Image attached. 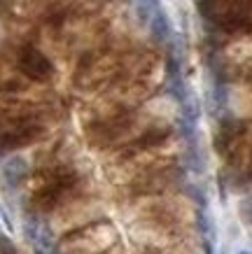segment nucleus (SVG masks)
<instances>
[{"mask_svg": "<svg viewBox=\"0 0 252 254\" xmlns=\"http://www.w3.org/2000/svg\"><path fill=\"white\" fill-rule=\"evenodd\" d=\"M199 229H201V233H203L208 240H213V243H215V238H217V229H215L213 215H210L206 208L199 212Z\"/></svg>", "mask_w": 252, "mask_h": 254, "instance_id": "obj_6", "label": "nucleus"}, {"mask_svg": "<svg viewBox=\"0 0 252 254\" xmlns=\"http://www.w3.org/2000/svg\"><path fill=\"white\" fill-rule=\"evenodd\" d=\"M19 70L26 77L35 79V82H47L54 75V65L40 49L35 47H23L19 54Z\"/></svg>", "mask_w": 252, "mask_h": 254, "instance_id": "obj_2", "label": "nucleus"}, {"mask_svg": "<svg viewBox=\"0 0 252 254\" xmlns=\"http://www.w3.org/2000/svg\"><path fill=\"white\" fill-rule=\"evenodd\" d=\"M117 245V231L110 222H91L80 231L68 233L56 254H105Z\"/></svg>", "mask_w": 252, "mask_h": 254, "instance_id": "obj_1", "label": "nucleus"}, {"mask_svg": "<svg viewBox=\"0 0 252 254\" xmlns=\"http://www.w3.org/2000/svg\"><path fill=\"white\" fill-rule=\"evenodd\" d=\"M26 177H28V161L23 156H12V159L2 163V180L9 187L21 185Z\"/></svg>", "mask_w": 252, "mask_h": 254, "instance_id": "obj_3", "label": "nucleus"}, {"mask_svg": "<svg viewBox=\"0 0 252 254\" xmlns=\"http://www.w3.org/2000/svg\"><path fill=\"white\" fill-rule=\"evenodd\" d=\"M136 5V16L140 23H150L152 16L161 9V0H133Z\"/></svg>", "mask_w": 252, "mask_h": 254, "instance_id": "obj_5", "label": "nucleus"}, {"mask_svg": "<svg viewBox=\"0 0 252 254\" xmlns=\"http://www.w3.org/2000/svg\"><path fill=\"white\" fill-rule=\"evenodd\" d=\"M236 254H252L250 250H241V252H236Z\"/></svg>", "mask_w": 252, "mask_h": 254, "instance_id": "obj_9", "label": "nucleus"}, {"mask_svg": "<svg viewBox=\"0 0 252 254\" xmlns=\"http://www.w3.org/2000/svg\"><path fill=\"white\" fill-rule=\"evenodd\" d=\"M203 254H215V247H213V240H208V238H203Z\"/></svg>", "mask_w": 252, "mask_h": 254, "instance_id": "obj_7", "label": "nucleus"}, {"mask_svg": "<svg viewBox=\"0 0 252 254\" xmlns=\"http://www.w3.org/2000/svg\"><path fill=\"white\" fill-rule=\"evenodd\" d=\"M35 254H45V250H42V247H35Z\"/></svg>", "mask_w": 252, "mask_h": 254, "instance_id": "obj_8", "label": "nucleus"}, {"mask_svg": "<svg viewBox=\"0 0 252 254\" xmlns=\"http://www.w3.org/2000/svg\"><path fill=\"white\" fill-rule=\"evenodd\" d=\"M147 26H150L152 40L154 42H159V45H166L168 40L173 38V26H170V19H168V14L164 12V9H159Z\"/></svg>", "mask_w": 252, "mask_h": 254, "instance_id": "obj_4", "label": "nucleus"}]
</instances>
